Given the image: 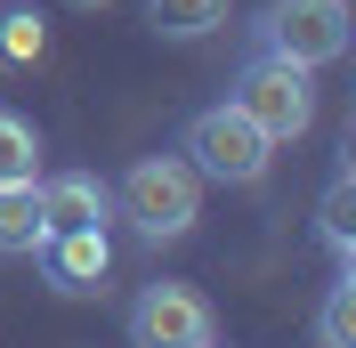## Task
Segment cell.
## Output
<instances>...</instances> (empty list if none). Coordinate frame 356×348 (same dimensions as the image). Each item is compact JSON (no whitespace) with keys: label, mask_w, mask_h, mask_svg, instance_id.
<instances>
[{"label":"cell","mask_w":356,"mask_h":348,"mask_svg":"<svg viewBox=\"0 0 356 348\" xmlns=\"http://www.w3.org/2000/svg\"><path fill=\"white\" fill-rule=\"evenodd\" d=\"M113 203H122V219H130L146 243H178V235L202 219V178H195L186 154H146V162L122 171Z\"/></svg>","instance_id":"obj_1"},{"label":"cell","mask_w":356,"mask_h":348,"mask_svg":"<svg viewBox=\"0 0 356 348\" xmlns=\"http://www.w3.org/2000/svg\"><path fill=\"white\" fill-rule=\"evenodd\" d=\"M186 162H195V178H219V187H259L267 162H275V146H267V138L251 130V113L227 97V106H202L195 122H186Z\"/></svg>","instance_id":"obj_2"},{"label":"cell","mask_w":356,"mask_h":348,"mask_svg":"<svg viewBox=\"0 0 356 348\" xmlns=\"http://www.w3.org/2000/svg\"><path fill=\"white\" fill-rule=\"evenodd\" d=\"M259 49L284 65L316 73L348 57V0H267L259 8Z\"/></svg>","instance_id":"obj_3"},{"label":"cell","mask_w":356,"mask_h":348,"mask_svg":"<svg viewBox=\"0 0 356 348\" xmlns=\"http://www.w3.org/2000/svg\"><path fill=\"white\" fill-rule=\"evenodd\" d=\"M235 106L251 113V130H259L267 146H291V138L316 130V73L284 65V57H259V65L243 73V89H235Z\"/></svg>","instance_id":"obj_4"},{"label":"cell","mask_w":356,"mask_h":348,"mask_svg":"<svg viewBox=\"0 0 356 348\" xmlns=\"http://www.w3.org/2000/svg\"><path fill=\"white\" fill-rule=\"evenodd\" d=\"M130 340L138 348H211L219 340V316L195 283H146L130 300Z\"/></svg>","instance_id":"obj_5"},{"label":"cell","mask_w":356,"mask_h":348,"mask_svg":"<svg viewBox=\"0 0 356 348\" xmlns=\"http://www.w3.org/2000/svg\"><path fill=\"white\" fill-rule=\"evenodd\" d=\"M41 267H49V292L89 300V292H106V276H113V243H106V227H57V235L41 243Z\"/></svg>","instance_id":"obj_6"},{"label":"cell","mask_w":356,"mask_h":348,"mask_svg":"<svg viewBox=\"0 0 356 348\" xmlns=\"http://www.w3.org/2000/svg\"><path fill=\"white\" fill-rule=\"evenodd\" d=\"M41 211H49V235L57 227H106L113 219V187L89 178V171H57V178H41Z\"/></svg>","instance_id":"obj_7"},{"label":"cell","mask_w":356,"mask_h":348,"mask_svg":"<svg viewBox=\"0 0 356 348\" xmlns=\"http://www.w3.org/2000/svg\"><path fill=\"white\" fill-rule=\"evenodd\" d=\"M49 243V211H41V187H8L0 195V260H24Z\"/></svg>","instance_id":"obj_8"},{"label":"cell","mask_w":356,"mask_h":348,"mask_svg":"<svg viewBox=\"0 0 356 348\" xmlns=\"http://www.w3.org/2000/svg\"><path fill=\"white\" fill-rule=\"evenodd\" d=\"M8 187H41V130L0 106V195Z\"/></svg>","instance_id":"obj_9"},{"label":"cell","mask_w":356,"mask_h":348,"mask_svg":"<svg viewBox=\"0 0 356 348\" xmlns=\"http://www.w3.org/2000/svg\"><path fill=\"white\" fill-rule=\"evenodd\" d=\"M227 8L235 0H146V24H154L162 41H202V33H219Z\"/></svg>","instance_id":"obj_10"},{"label":"cell","mask_w":356,"mask_h":348,"mask_svg":"<svg viewBox=\"0 0 356 348\" xmlns=\"http://www.w3.org/2000/svg\"><path fill=\"white\" fill-rule=\"evenodd\" d=\"M316 348H356V276L332 283V300L316 316Z\"/></svg>","instance_id":"obj_11"},{"label":"cell","mask_w":356,"mask_h":348,"mask_svg":"<svg viewBox=\"0 0 356 348\" xmlns=\"http://www.w3.org/2000/svg\"><path fill=\"white\" fill-rule=\"evenodd\" d=\"M348 211H356V178L340 171V178H332V195H324V211H316V219H324V243H332V251H348V243H356V219H348Z\"/></svg>","instance_id":"obj_12"},{"label":"cell","mask_w":356,"mask_h":348,"mask_svg":"<svg viewBox=\"0 0 356 348\" xmlns=\"http://www.w3.org/2000/svg\"><path fill=\"white\" fill-rule=\"evenodd\" d=\"M41 17H33V8H8V17H0V57H8V65H33V57H41Z\"/></svg>","instance_id":"obj_13"},{"label":"cell","mask_w":356,"mask_h":348,"mask_svg":"<svg viewBox=\"0 0 356 348\" xmlns=\"http://www.w3.org/2000/svg\"><path fill=\"white\" fill-rule=\"evenodd\" d=\"M81 8H106V0H81Z\"/></svg>","instance_id":"obj_14"},{"label":"cell","mask_w":356,"mask_h":348,"mask_svg":"<svg viewBox=\"0 0 356 348\" xmlns=\"http://www.w3.org/2000/svg\"><path fill=\"white\" fill-rule=\"evenodd\" d=\"M211 348H219V340H211Z\"/></svg>","instance_id":"obj_15"}]
</instances>
